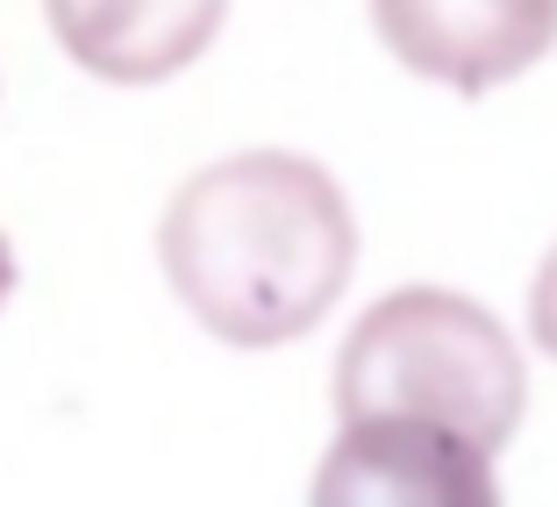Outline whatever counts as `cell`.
I'll list each match as a JSON object with an SVG mask.
<instances>
[{
    "mask_svg": "<svg viewBox=\"0 0 557 507\" xmlns=\"http://www.w3.org/2000/svg\"><path fill=\"white\" fill-rule=\"evenodd\" d=\"M158 264L214 344H294L358 272V214L336 172L300 150L200 164L158 222Z\"/></svg>",
    "mask_w": 557,
    "mask_h": 507,
    "instance_id": "cell-1",
    "label": "cell"
},
{
    "mask_svg": "<svg viewBox=\"0 0 557 507\" xmlns=\"http://www.w3.org/2000/svg\"><path fill=\"white\" fill-rule=\"evenodd\" d=\"M529 408V372L508 322L443 286H400L372 300L336 350V415H429L465 429L493 458L515 443Z\"/></svg>",
    "mask_w": 557,
    "mask_h": 507,
    "instance_id": "cell-2",
    "label": "cell"
},
{
    "mask_svg": "<svg viewBox=\"0 0 557 507\" xmlns=\"http://www.w3.org/2000/svg\"><path fill=\"white\" fill-rule=\"evenodd\" d=\"M308 507H500L493 450L429 415H358L314 465Z\"/></svg>",
    "mask_w": 557,
    "mask_h": 507,
    "instance_id": "cell-3",
    "label": "cell"
},
{
    "mask_svg": "<svg viewBox=\"0 0 557 507\" xmlns=\"http://www.w3.org/2000/svg\"><path fill=\"white\" fill-rule=\"evenodd\" d=\"M372 29L414 79L479 100L557 50V0H372Z\"/></svg>",
    "mask_w": 557,
    "mask_h": 507,
    "instance_id": "cell-4",
    "label": "cell"
},
{
    "mask_svg": "<svg viewBox=\"0 0 557 507\" xmlns=\"http://www.w3.org/2000/svg\"><path fill=\"white\" fill-rule=\"evenodd\" d=\"M50 36L108 86H164L230 22V0H44Z\"/></svg>",
    "mask_w": 557,
    "mask_h": 507,
    "instance_id": "cell-5",
    "label": "cell"
},
{
    "mask_svg": "<svg viewBox=\"0 0 557 507\" xmlns=\"http://www.w3.org/2000/svg\"><path fill=\"white\" fill-rule=\"evenodd\" d=\"M529 329H536V344L557 358V244H550V258H543L536 286H529Z\"/></svg>",
    "mask_w": 557,
    "mask_h": 507,
    "instance_id": "cell-6",
    "label": "cell"
},
{
    "mask_svg": "<svg viewBox=\"0 0 557 507\" xmlns=\"http://www.w3.org/2000/svg\"><path fill=\"white\" fill-rule=\"evenodd\" d=\"M15 279H22V264H15V244L0 236V308H8V294H15Z\"/></svg>",
    "mask_w": 557,
    "mask_h": 507,
    "instance_id": "cell-7",
    "label": "cell"
}]
</instances>
